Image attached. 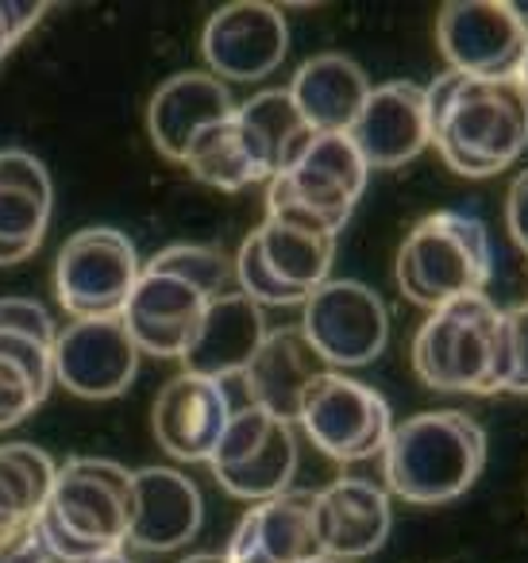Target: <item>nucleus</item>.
<instances>
[{
    "mask_svg": "<svg viewBox=\"0 0 528 563\" xmlns=\"http://www.w3.org/2000/svg\"><path fill=\"white\" fill-rule=\"evenodd\" d=\"M428 93L432 147L463 178H494L528 147V93L509 81L443 70Z\"/></svg>",
    "mask_w": 528,
    "mask_h": 563,
    "instance_id": "nucleus-1",
    "label": "nucleus"
},
{
    "mask_svg": "<svg viewBox=\"0 0 528 563\" xmlns=\"http://www.w3.org/2000/svg\"><path fill=\"white\" fill-rule=\"evenodd\" d=\"M486 467V432L463 409H432L394 424L382 478L386 490L413 506H443L479 483Z\"/></svg>",
    "mask_w": 528,
    "mask_h": 563,
    "instance_id": "nucleus-2",
    "label": "nucleus"
},
{
    "mask_svg": "<svg viewBox=\"0 0 528 563\" xmlns=\"http://www.w3.org/2000/svg\"><path fill=\"white\" fill-rule=\"evenodd\" d=\"M413 371L436 394H505V309L486 294L432 309L413 336Z\"/></svg>",
    "mask_w": 528,
    "mask_h": 563,
    "instance_id": "nucleus-3",
    "label": "nucleus"
},
{
    "mask_svg": "<svg viewBox=\"0 0 528 563\" xmlns=\"http://www.w3.org/2000/svg\"><path fill=\"white\" fill-rule=\"evenodd\" d=\"M490 274H494V247L486 224L451 209L417 220L394 258L397 290L428 313L448 301L486 294Z\"/></svg>",
    "mask_w": 528,
    "mask_h": 563,
    "instance_id": "nucleus-4",
    "label": "nucleus"
},
{
    "mask_svg": "<svg viewBox=\"0 0 528 563\" xmlns=\"http://www.w3.org/2000/svg\"><path fill=\"white\" fill-rule=\"evenodd\" d=\"M140 274V251L124 232L109 224L81 228L58 247L55 298L74 321L124 317Z\"/></svg>",
    "mask_w": 528,
    "mask_h": 563,
    "instance_id": "nucleus-5",
    "label": "nucleus"
},
{
    "mask_svg": "<svg viewBox=\"0 0 528 563\" xmlns=\"http://www.w3.org/2000/svg\"><path fill=\"white\" fill-rule=\"evenodd\" d=\"M135 471L105 455H70L58 463L47 514L97 552H120L132 529Z\"/></svg>",
    "mask_w": 528,
    "mask_h": 563,
    "instance_id": "nucleus-6",
    "label": "nucleus"
},
{
    "mask_svg": "<svg viewBox=\"0 0 528 563\" xmlns=\"http://www.w3.org/2000/svg\"><path fill=\"white\" fill-rule=\"evenodd\" d=\"M301 432L336 463H363L386 452L394 437L389 401L366 383L340 371H324L305 390Z\"/></svg>",
    "mask_w": 528,
    "mask_h": 563,
    "instance_id": "nucleus-7",
    "label": "nucleus"
},
{
    "mask_svg": "<svg viewBox=\"0 0 528 563\" xmlns=\"http://www.w3.org/2000/svg\"><path fill=\"white\" fill-rule=\"evenodd\" d=\"M301 332L328 371H359L386 352V301L351 278H328L301 306Z\"/></svg>",
    "mask_w": 528,
    "mask_h": 563,
    "instance_id": "nucleus-8",
    "label": "nucleus"
},
{
    "mask_svg": "<svg viewBox=\"0 0 528 563\" xmlns=\"http://www.w3.org/2000/svg\"><path fill=\"white\" fill-rule=\"evenodd\" d=\"M436 43L448 70L509 81L528 51V27L505 0H451L436 16Z\"/></svg>",
    "mask_w": 528,
    "mask_h": 563,
    "instance_id": "nucleus-9",
    "label": "nucleus"
},
{
    "mask_svg": "<svg viewBox=\"0 0 528 563\" xmlns=\"http://www.w3.org/2000/svg\"><path fill=\"white\" fill-rule=\"evenodd\" d=\"M289 51V24L286 12L266 0H240L228 9L212 12L201 32V55L209 63V74L228 81L271 78Z\"/></svg>",
    "mask_w": 528,
    "mask_h": 563,
    "instance_id": "nucleus-10",
    "label": "nucleus"
},
{
    "mask_svg": "<svg viewBox=\"0 0 528 563\" xmlns=\"http://www.w3.org/2000/svg\"><path fill=\"white\" fill-rule=\"evenodd\" d=\"M140 347L124 317L70 321L55 340V383L86 401H112L135 383Z\"/></svg>",
    "mask_w": 528,
    "mask_h": 563,
    "instance_id": "nucleus-11",
    "label": "nucleus"
},
{
    "mask_svg": "<svg viewBox=\"0 0 528 563\" xmlns=\"http://www.w3.org/2000/svg\"><path fill=\"white\" fill-rule=\"evenodd\" d=\"M232 413L235 401L228 383L178 371L151 406V432L170 460L209 463Z\"/></svg>",
    "mask_w": 528,
    "mask_h": 563,
    "instance_id": "nucleus-12",
    "label": "nucleus"
},
{
    "mask_svg": "<svg viewBox=\"0 0 528 563\" xmlns=\"http://www.w3.org/2000/svg\"><path fill=\"white\" fill-rule=\"evenodd\" d=\"M348 135L371 170H394V166L425 155V147H432L425 86H417V81L374 86Z\"/></svg>",
    "mask_w": 528,
    "mask_h": 563,
    "instance_id": "nucleus-13",
    "label": "nucleus"
},
{
    "mask_svg": "<svg viewBox=\"0 0 528 563\" xmlns=\"http://www.w3.org/2000/svg\"><path fill=\"white\" fill-rule=\"evenodd\" d=\"M209 306L212 301L201 290H194L189 282L143 266L132 301L124 309V324L140 352L155 355V360H182L194 344L197 324Z\"/></svg>",
    "mask_w": 528,
    "mask_h": 563,
    "instance_id": "nucleus-14",
    "label": "nucleus"
},
{
    "mask_svg": "<svg viewBox=\"0 0 528 563\" xmlns=\"http://www.w3.org/2000/svg\"><path fill=\"white\" fill-rule=\"evenodd\" d=\"M235 101L220 78L209 70H186L166 78L151 93L147 104V135L158 155L170 163H186L189 147L201 140L209 128L232 120Z\"/></svg>",
    "mask_w": 528,
    "mask_h": 563,
    "instance_id": "nucleus-15",
    "label": "nucleus"
},
{
    "mask_svg": "<svg viewBox=\"0 0 528 563\" xmlns=\"http://www.w3.org/2000/svg\"><path fill=\"white\" fill-rule=\"evenodd\" d=\"M394 509L389 490L371 478H336L317 490V540L320 555L359 563L389 540Z\"/></svg>",
    "mask_w": 528,
    "mask_h": 563,
    "instance_id": "nucleus-16",
    "label": "nucleus"
},
{
    "mask_svg": "<svg viewBox=\"0 0 528 563\" xmlns=\"http://www.w3.org/2000/svg\"><path fill=\"white\" fill-rule=\"evenodd\" d=\"M320 555L317 494L286 490L248 509L228 537V563H309Z\"/></svg>",
    "mask_w": 528,
    "mask_h": 563,
    "instance_id": "nucleus-17",
    "label": "nucleus"
},
{
    "mask_svg": "<svg viewBox=\"0 0 528 563\" xmlns=\"http://www.w3.org/2000/svg\"><path fill=\"white\" fill-rule=\"evenodd\" d=\"M201 490L178 467H140L132 494V529L128 544L140 552H178L201 532Z\"/></svg>",
    "mask_w": 528,
    "mask_h": 563,
    "instance_id": "nucleus-18",
    "label": "nucleus"
},
{
    "mask_svg": "<svg viewBox=\"0 0 528 563\" xmlns=\"http://www.w3.org/2000/svg\"><path fill=\"white\" fill-rule=\"evenodd\" d=\"M266 332L271 329H266V317L255 301L243 298L240 290L224 294V298H217L205 309L194 344L182 355V371L201 378H217V383L243 378L251 363H255Z\"/></svg>",
    "mask_w": 528,
    "mask_h": 563,
    "instance_id": "nucleus-19",
    "label": "nucleus"
},
{
    "mask_svg": "<svg viewBox=\"0 0 528 563\" xmlns=\"http://www.w3.org/2000/svg\"><path fill=\"white\" fill-rule=\"evenodd\" d=\"M324 360L312 352L309 336L297 329H271L258 347L255 363L243 375V390H248V406L271 413L274 421L297 424L301 421V401L305 390L324 375Z\"/></svg>",
    "mask_w": 528,
    "mask_h": 563,
    "instance_id": "nucleus-20",
    "label": "nucleus"
},
{
    "mask_svg": "<svg viewBox=\"0 0 528 563\" xmlns=\"http://www.w3.org/2000/svg\"><path fill=\"white\" fill-rule=\"evenodd\" d=\"M371 89L374 86L363 66L340 51H320V55L305 58L289 81V97H294L297 112L317 135L351 132Z\"/></svg>",
    "mask_w": 528,
    "mask_h": 563,
    "instance_id": "nucleus-21",
    "label": "nucleus"
},
{
    "mask_svg": "<svg viewBox=\"0 0 528 563\" xmlns=\"http://www.w3.org/2000/svg\"><path fill=\"white\" fill-rule=\"evenodd\" d=\"M235 124H240L251 155L263 166L266 186H271L278 174L294 170L297 158L305 155V147H309L312 135H317L305 124L301 112H297L289 89H266V93H255L251 101L235 104Z\"/></svg>",
    "mask_w": 528,
    "mask_h": 563,
    "instance_id": "nucleus-22",
    "label": "nucleus"
},
{
    "mask_svg": "<svg viewBox=\"0 0 528 563\" xmlns=\"http://www.w3.org/2000/svg\"><path fill=\"white\" fill-rule=\"evenodd\" d=\"M255 235H258V247H263V258L289 290L309 298L312 290L324 286L328 274H332V258H336L332 235L301 232V228H289L271 217L255 228Z\"/></svg>",
    "mask_w": 528,
    "mask_h": 563,
    "instance_id": "nucleus-23",
    "label": "nucleus"
},
{
    "mask_svg": "<svg viewBox=\"0 0 528 563\" xmlns=\"http://www.w3.org/2000/svg\"><path fill=\"white\" fill-rule=\"evenodd\" d=\"M182 166H186L201 186H212V189H220V194H235V189H248V186H266L263 166L251 155L248 140H243L240 124H235V112H232V120L209 128V132L189 147Z\"/></svg>",
    "mask_w": 528,
    "mask_h": 563,
    "instance_id": "nucleus-24",
    "label": "nucleus"
},
{
    "mask_svg": "<svg viewBox=\"0 0 528 563\" xmlns=\"http://www.w3.org/2000/svg\"><path fill=\"white\" fill-rule=\"evenodd\" d=\"M294 429L297 424L278 421L271 440L263 444V452H255L248 463H240V467L212 471V478H217L232 498L255 501V506L294 490V475H297V432Z\"/></svg>",
    "mask_w": 528,
    "mask_h": 563,
    "instance_id": "nucleus-25",
    "label": "nucleus"
},
{
    "mask_svg": "<svg viewBox=\"0 0 528 563\" xmlns=\"http://www.w3.org/2000/svg\"><path fill=\"white\" fill-rule=\"evenodd\" d=\"M147 266L158 274H174V278L189 282V286L201 290L209 301L224 298L228 286L235 282L232 258L220 247H212V243H170V247L158 251Z\"/></svg>",
    "mask_w": 528,
    "mask_h": 563,
    "instance_id": "nucleus-26",
    "label": "nucleus"
},
{
    "mask_svg": "<svg viewBox=\"0 0 528 563\" xmlns=\"http://www.w3.org/2000/svg\"><path fill=\"white\" fill-rule=\"evenodd\" d=\"M297 170L328 181V186H336L340 194L355 197V201L363 197L366 178H371V166H366V158L359 155V147L351 143L348 132L312 135V143L305 147V155L297 158Z\"/></svg>",
    "mask_w": 528,
    "mask_h": 563,
    "instance_id": "nucleus-27",
    "label": "nucleus"
},
{
    "mask_svg": "<svg viewBox=\"0 0 528 563\" xmlns=\"http://www.w3.org/2000/svg\"><path fill=\"white\" fill-rule=\"evenodd\" d=\"M232 266H235V286H240V294L255 301L258 309H289V306H305V301H309L305 294L289 290L286 282L271 271V263L263 258V247H258L255 232L240 243Z\"/></svg>",
    "mask_w": 528,
    "mask_h": 563,
    "instance_id": "nucleus-28",
    "label": "nucleus"
},
{
    "mask_svg": "<svg viewBox=\"0 0 528 563\" xmlns=\"http://www.w3.org/2000/svg\"><path fill=\"white\" fill-rule=\"evenodd\" d=\"M274 417L263 413V409L255 406H235L232 421H228L224 437H220L217 452H212L209 467L212 471H224V467H240V463H248L255 452H263V444L271 440L274 432Z\"/></svg>",
    "mask_w": 528,
    "mask_h": 563,
    "instance_id": "nucleus-29",
    "label": "nucleus"
},
{
    "mask_svg": "<svg viewBox=\"0 0 528 563\" xmlns=\"http://www.w3.org/2000/svg\"><path fill=\"white\" fill-rule=\"evenodd\" d=\"M51 209L55 205L40 201V197L24 194V189L0 186V240L40 247L51 224Z\"/></svg>",
    "mask_w": 528,
    "mask_h": 563,
    "instance_id": "nucleus-30",
    "label": "nucleus"
},
{
    "mask_svg": "<svg viewBox=\"0 0 528 563\" xmlns=\"http://www.w3.org/2000/svg\"><path fill=\"white\" fill-rule=\"evenodd\" d=\"M47 394L51 386H43L32 371H24L9 355H0V432L24 424V417H32L40 401H47Z\"/></svg>",
    "mask_w": 528,
    "mask_h": 563,
    "instance_id": "nucleus-31",
    "label": "nucleus"
},
{
    "mask_svg": "<svg viewBox=\"0 0 528 563\" xmlns=\"http://www.w3.org/2000/svg\"><path fill=\"white\" fill-rule=\"evenodd\" d=\"M0 332H20V336H32L40 344L55 347L58 324L51 317V309L35 298H0Z\"/></svg>",
    "mask_w": 528,
    "mask_h": 563,
    "instance_id": "nucleus-32",
    "label": "nucleus"
},
{
    "mask_svg": "<svg viewBox=\"0 0 528 563\" xmlns=\"http://www.w3.org/2000/svg\"><path fill=\"white\" fill-rule=\"evenodd\" d=\"M0 186L24 189V194L55 205V181H51L47 166H43L32 151H20V147L0 151Z\"/></svg>",
    "mask_w": 528,
    "mask_h": 563,
    "instance_id": "nucleus-33",
    "label": "nucleus"
},
{
    "mask_svg": "<svg viewBox=\"0 0 528 563\" xmlns=\"http://www.w3.org/2000/svg\"><path fill=\"white\" fill-rule=\"evenodd\" d=\"M505 394H528V306L505 309Z\"/></svg>",
    "mask_w": 528,
    "mask_h": 563,
    "instance_id": "nucleus-34",
    "label": "nucleus"
},
{
    "mask_svg": "<svg viewBox=\"0 0 528 563\" xmlns=\"http://www.w3.org/2000/svg\"><path fill=\"white\" fill-rule=\"evenodd\" d=\"M505 224H509L513 243L528 255V166L513 178L509 194H505Z\"/></svg>",
    "mask_w": 528,
    "mask_h": 563,
    "instance_id": "nucleus-35",
    "label": "nucleus"
},
{
    "mask_svg": "<svg viewBox=\"0 0 528 563\" xmlns=\"http://www.w3.org/2000/svg\"><path fill=\"white\" fill-rule=\"evenodd\" d=\"M20 43L16 27H12V16H9V0H0V58L9 55L12 47Z\"/></svg>",
    "mask_w": 528,
    "mask_h": 563,
    "instance_id": "nucleus-36",
    "label": "nucleus"
},
{
    "mask_svg": "<svg viewBox=\"0 0 528 563\" xmlns=\"http://www.w3.org/2000/svg\"><path fill=\"white\" fill-rule=\"evenodd\" d=\"M28 255H35V247H24V243L0 240V266H16V263H24Z\"/></svg>",
    "mask_w": 528,
    "mask_h": 563,
    "instance_id": "nucleus-37",
    "label": "nucleus"
},
{
    "mask_svg": "<svg viewBox=\"0 0 528 563\" xmlns=\"http://www.w3.org/2000/svg\"><path fill=\"white\" fill-rule=\"evenodd\" d=\"M178 563H228V560H224V552H194V555H186V560H178Z\"/></svg>",
    "mask_w": 528,
    "mask_h": 563,
    "instance_id": "nucleus-38",
    "label": "nucleus"
},
{
    "mask_svg": "<svg viewBox=\"0 0 528 563\" xmlns=\"http://www.w3.org/2000/svg\"><path fill=\"white\" fill-rule=\"evenodd\" d=\"M94 563H135V560L124 552V548H120V552H109V555H101V560H94Z\"/></svg>",
    "mask_w": 528,
    "mask_h": 563,
    "instance_id": "nucleus-39",
    "label": "nucleus"
},
{
    "mask_svg": "<svg viewBox=\"0 0 528 563\" xmlns=\"http://www.w3.org/2000/svg\"><path fill=\"white\" fill-rule=\"evenodd\" d=\"M517 86L528 93V51H525V58H520V66H517Z\"/></svg>",
    "mask_w": 528,
    "mask_h": 563,
    "instance_id": "nucleus-40",
    "label": "nucleus"
},
{
    "mask_svg": "<svg viewBox=\"0 0 528 563\" xmlns=\"http://www.w3.org/2000/svg\"><path fill=\"white\" fill-rule=\"evenodd\" d=\"M309 563H343V560H332V555H317V560H309Z\"/></svg>",
    "mask_w": 528,
    "mask_h": 563,
    "instance_id": "nucleus-41",
    "label": "nucleus"
}]
</instances>
